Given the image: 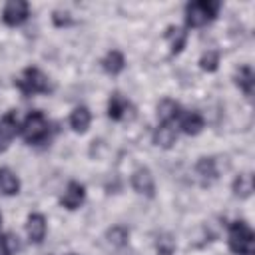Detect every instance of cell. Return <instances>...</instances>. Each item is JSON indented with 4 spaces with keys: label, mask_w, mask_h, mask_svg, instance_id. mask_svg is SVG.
Instances as JSON below:
<instances>
[{
    "label": "cell",
    "mask_w": 255,
    "mask_h": 255,
    "mask_svg": "<svg viewBox=\"0 0 255 255\" xmlns=\"http://www.w3.org/2000/svg\"><path fill=\"white\" fill-rule=\"evenodd\" d=\"M20 133L26 143L30 145H40L46 143L50 137V122L42 112H30L26 120L20 126Z\"/></svg>",
    "instance_id": "1"
},
{
    "label": "cell",
    "mask_w": 255,
    "mask_h": 255,
    "mask_svg": "<svg viewBox=\"0 0 255 255\" xmlns=\"http://www.w3.org/2000/svg\"><path fill=\"white\" fill-rule=\"evenodd\" d=\"M221 4L215 0H199V2H189L185 6V24L187 28H201L207 22L215 20Z\"/></svg>",
    "instance_id": "2"
},
{
    "label": "cell",
    "mask_w": 255,
    "mask_h": 255,
    "mask_svg": "<svg viewBox=\"0 0 255 255\" xmlns=\"http://www.w3.org/2000/svg\"><path fill=\"white\" fill-rule=\"evenodd\" d=\"M229 249L235 255L255 253V235L245 221H235L229 227Z\"/></svg>",
    "instance_id": "3"
},
{
    "label": "cell",
    "mask_w": 255,
    "mask_h": 255,
    "mask_svg": "<svg viewBox=\"0 0 255 255\" xmlns=\"http://www.w3.org/2000/svg\"><path fill=\"white\" fill-rule=\"evenodd\" d=\"M16 86L18 90L24 94V96H36V94H46L50 90V82H48V76L40 70V68H26L18 80H16Z\"/></svg>",
    "instance_id": "4"
},
{
    "label": "cell",
    "mask_w": 255,
    "mask_h": 255,
    "mask_svg": "<svg viewBox=\"0 0 255 255\" xmlns=\"http://www.w3.org/2000/svg\"><path fill=\"white\" fill-rule=\"evenodd\" d=\"M28 16H30V6L24 0H10V2H6L4 10H2L4 24L6 26H12V28L24 24L28 20Z\"/></svg>",
    "instance_id": "5"
},
{
    "label": "cell",
    "mask_w": 255,
    "mask_h": 255,
    "mask_svg": "<svg viewBox=\"0 0 255 255\" xmlns=\"http://www.w3.org/2000/svg\"><path fill=\"white\" fill-rule=\"evenodd\" d=\"M20 122H18V116L16 112H8L2 120H0V153L4 149H8L10 141L16 137V133L20 131Z\"/></svg>",
    "instance_id": "6"
},
{
    "label": "cell",
    "mask_w": 255,
    "mask_h": 255,
    "mask_svg": "<svg viewBox=\"0 0 255 255\" xmlns=\"http://www.w3.org/2000/svg\"><path fill=\"white\" fill-rule=\"evenodd\" d=\"M131 187H133L137 193L151 197L153 191H155V181H153L151 171H149L147 167H139V169H135L133 175H131Z\"/></svg>",
    "instance_id": "7"
},
{
    "label": "cell",
    "mask_w": 255,
    "mask_h": 255,
    "mask_svg": "<svg viewBox=\"0 0 255 255\" xmlns=\"http://www.w3.org/2000/svg\"><path fill=\"white\" fill-rule=\"evenodd\" d=\"M84 199H86V189H84V185L78 183V181H70V183L66 185L64 195L60 197V203H62L66 209H78V207L84 203Z\"/></svg>",
    "instance_id": "8"
},
{
    "label": "cell",
    "mask_w": 255,
    "mask_h": 255,
    "mask_svg": "<svg viewBox=\"0 0 255 255\" xmlns=\"http://www.w3.org/2000/svg\"><path fill=\"white\" fill-rule=\"evenodd\" d=\"M46 217L42 213H30L28 215V221H26V233H28V239L32 243H42L44 237H46Z\"/></svg>",
    "instance_id": "9"
},
{
    "label": "cell",
    "mask_w": 255,
    "mask_h": 255,
    "mask_svg": "<svg viewBox=\"0 0 255 255\" xmlns=\"http://www.w3.org/2000/svg\"><path fill=\"white\" fill-rule=\"evenodd\" d=\"M177 122H179V129L187 135H197L203 129V124H205L203 116L199 112H185V114L181 112Z\"/></svg>",
    "instance_id": "10"
},
{
    "label": "cell",
    "mask_w": 255,
    "mask_h": 255,
    "mask_svg": "<svg viewBox=\"0 0 255 255\" xmlns=\"http://www.w3.org/2000/svg\"><path fill=\"white\" fill-rule=\"evenodd\" d=\"M177 141V128L173 124H159L153 131V143L159 147H171Z\"/></svg>",
    "instance_id": "11"
},
{
    "label": "cell",
    "mask_w": 255,
    "mask_h": 255,
    "mask_svg": "<svg viewBox=\"0 0 255 255\" xmlns=\"http://www.w3.org/2000/svg\"><path fill=\"white\" fill-rule=\"evenodd\" d=\"M128 110H129V102L122 96V94H112L110 100H108V116L112 120H124L128 116Z\"/></svg>",
    "instance_id": "12"
},
{
    "label": "cell",
    "mask_w": 255,
    "mask_h": 255,
    "mask_svg": "<svg viewBox=\"0 0 255 255\" xmlns=\"http://www.w3.org/2000/svg\"><path fill=\"white\" fill-rule=\"evenodd\" d=\"M18 191H20L18 175L8 167H0V193L2 195H16Z\"/></svg>",
    "instance_id": "13"
},
{
    "label": "cell",
    "mask_w": 255,
    "mask_h": 255,
    "mask_svg": "<svg viewBox=\"0 0 255 255\" xmlns=\"http://www.w3.org/2000/svg\"><path fill=\"white\" fill-rule=\"evenodd\" d=\"M90 122H92V116H90V110L86 106H78L74 108V112L70 114V126L74 131L78 133H84L88 128H90Z\"/></svg>",
    "instance_id": "14"
},
{
    "label": "cell",
    "mask_w": 255,
    "mask_h": 255,
    "mask_svg": "<svg viewBox=\"0 0 255 255\" xmlns=\"http://www.w3.org/2000/svg\"><path fill=\"white\" fill-rule=\"evenodd\" d=\"M124 66H126V58H124V54H122L120 50H110V52L102 58V68H104L108 74H112V76L120 74V72L124 70Z\"/></svg>",
    "instance_id": "15"
},
{
    "label": "cell",
    "mask_w": 255,
    "mask_h": 255,
    "mask_svg": "<svg viewBox=\"0 0 255 255\" xmlns=\"http://www.w3.org/2000/svg\"><path fill=\"white\" fill-rule=\"evenodd\" d=\"M235 84H237V88H239L245 96H251V94H253L255 74H253L251 66H241V68L235 72Z\"/></svg>",
    "instance_id": "16"
},
{
    "label": "cell",
    "mask_w": 255,
    "mask_h": 255,
    "mask_svg": "<svg viewBox=\"0 0 255 255\" xmlns=\"http://www.w3.org/2000/svg\"><path fill=\"white\" fill-rule=\"evenodd\" d=\"M179 114H181V108L173 100H163L157 106V118L161 124H173V120H177Z\"/></svg>",
    "instance_id": "17"
},
{
    "label": "cell",
    "mask_w": 255,
    "mask_h": 255,
    "mask_svg": "<svg viewBox=\"0 0 255 255\" xmlns=\"http://www.w3.org/2000/svg\"><path fill=\"white\" fill-rule=\"evenodd\" d=\"M195 171L203 183H211L217 177V167H215V161L211 157H201L195 165Z\"/></svg>",
    "instance_id": "18"
},
{
    "label": "cell",
    "mask_w": 255,
    "mask_h": 255,
    "mask_svg": "<svg viewBox=\"0 0 255 255\" xmlns=\"http://www.w3.org/2000/svg\"><path fill=\"white\" fill-rule=\"evenodd\" d=\"M253 191V175L251 173H241L233 181V193L239 197H249Z\"/></svg>",
    "instance_id": "19"
},
{
    "label": "cell",
    "mask_w": 255,
    "mask_h": 255,
    "mask_svg": "<svg viewBox=\"0 0 255 255\" xmlns=\"http://www.w3.org/2000/svg\"><path fill=\"white\" fill-rule=\"evenodd\" d=\"M165 36H167V40H169V44H171V52H173V54H179V52H181V48L185 46L187 32H185V30H181V28H169Z\"/></svg>",
    "instance_id": "20"
},
{
    "label": "cell",
    "mask_w": 255,
    "mask_h": 255,
    "mask_svg": "<svg viewBox=\"0 0 255 255\" xmlns=\"http://www.w3.org/2000/svg\"><path fill=\"white\" fill-rule=\"evenodd\" d=\"M217 64H219V54H217L215 50L205 52V54L201 56V60H199L201 70H207V72H213V70L217 68Z\"/></svg>",
    "instance_id": "21"
},
{
    "label": "cell",
    "mask_w": 255,
    "mask_h": 255,
    "mask_svg": "<svg viewBox=\"0 0 255 255\" xmlns=\"http://www.w3.org/2000/svg\"><path fill=\"white\" fill-rule=\"evenodd\" d=\"M128 235H129V231H128L126 227H122V225H116V227H112V229L108 231V239H110L114 245H124L126 239H128Z\"/></svg>",
    "instance_id": "22"
},
{
    "label": "cell",
    "mask_w": 255,
    "mask_h": 255,
    "mask_svg": "<svg viewBox=\"0 0 255 255\" xmlns=\"http://www.w3.org/2000/svg\"><path fill=\"white\" fill-rule=\"evenodd\" d=\"M0 255H14V241L10 235H0Z\"/></svg>",
    "instance_id": "23"
},
{
    "label": "cell",
    "mask_w": 255,
    "mask_h": 255,
    "mask_svg": "<svg viewBox=\"0 0 255 255\" xmlns=\"http://www.w3.org/2000/svg\"><path fill=\"white\" fill-rule=\"evenodd\" d=\"M52 18H54V24H56V26H60V28H62V26H68V24L72 22V18H70V14H68V12H64V14H62V12H54V16H52Z\"/></svg>",
    "instance_id": "24"
},
{
    "label": "cell",
    "mask_w": 255,
    "mask_h": 255,
    "mask_svg": "<svg viewBox=\"0 0 255 255\" xmlns=\"http://www.w3.org/2000/svg\"><path fill=\"white\" fill-rule=\"evenodd\" d=\"M159 255H171V251H169V249H161Z\"/></svg>",
    "instance_id": "25"
},
{
    "label": "cell",
    "mask_w": 255,
    "mask_h": 255,
    "mask_svg": "<svg viewBox=\"0 0 255 255\" xmlns=\"http://www.w3.org/2000/svg\"><path fill=\"white\" fill-rule=\"evenodd\" d=\"M0 227H2V213H0Z\"/></svg>",
    "instance_id": "26"
}]
</instances>
